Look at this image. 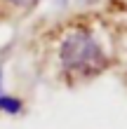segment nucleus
Returning <instances> with one entry per match:
<instances>
[{
    "instance_id": "nucleus-1",
    "label": "nucleus",
    "mask_w": 127,
    "mask_h": 129,
    "mask_svg": "<svg viewBox=\"0 0 127 129\" xmlns=\"http://www.w3.org/2000/svg\"><path fill=\"white\" fill-rule=\"evenodd\" d=\"M57 59L64 75L73 82L92 80L99 73H104L108 66V56L101 47L99 38L85 26H75L61 35Z\"/></svg>"
},
{
    "instance_id": "nucleus-2",
    "label": "nucleus",
    "mask_w": 127,
    "mask_h": 129,
    "mask_svg": "<svg viewBox=\"0 0 127 129\" xmlns=\"http://www.w3.org/2000/svg\"><path fill=\"white\" fill-rule=\"evenodd\" d=\"M0 3L7 7H14V10H31L38 0H0Z\"/></svg>"
},
{
    "instance_id": "nucleus-3",
    "label": "nucleus",
    "mask_w": 127,
    "mask_h": 129,
    "mask_svg": "<svg viewBox=\"0 0 127 129\" xmlns=\"http://www.w3.org/2000/svg\"><path fill=\"white\" fill-rule=\"evenodd\" d=\"M3 80H5V73H3V66H0V96L5 94V92H3Z\"/></svg>"
}]
</instances>
